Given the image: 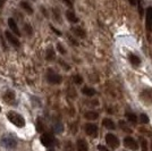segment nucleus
I'll return each instance as SVG.
<instances>
[{"instance_id": "nucleus-3", "label": "nucleus", "mask_w": 152, "mask_h": 151, "mask_svg": "<svg viewBox=\"0 0 152 151\" xmlns=\"http://www.w3.org/2000/svg\"><path fill=\"white\" fill-rule=\"evenodd\" d=\"M0 144H1L2 147H5V148L13 149V148H15V147L17 145V141H16L13 137L7 135V137H4L0 140Z\"/></svg>"}, {"instance_id": "nucleus-6", "label": "nucleus", "mask_w": 152, "mask_h": 151, "mask_svg": "<svg viewBox=\"0 0 152 151\" xmlns=\"http://www.w3.org/2000/svg\"><path fill=\"white\" fill-rule=\"evenodd\" d=\"M84 129H85V133H86L87 135H90V137H95L98 135V126L95 124H91V123L85 124Z\"/></svg>"}, {"instance_id": "nucleus-29", "label": "nucleus", "mask_w": 152, "mask_h": 151, "mask_svg": "<svg viewBox=\"0 0 152 151\" xmlns=\"http://www.w3.org/2000/svg\"><path fill=\"white\" fill-rule=\"evenodd\" d=\"M53 129H55V132H57V133H61V132H63V129H64V127H63V125H61V124H59V125H55Z\"/></svg>"}, {"instance_id": "nucleus-34", "label": "nucleus", "mask_w": 152, "mask_h": 151, "mask_svg": "<svg viewBox=\"0 0 152 151\" xmlns=\"http://www.w3.org/2000/svg\"><path fill=\"white\" fill-rule=\"evenodd\" d=\"M51 29L53 30V31H55V32H56V33H57L58 35H60V34H61V33H60V31H58V30H56V29H55V27H51Z\"/></svg>"}, {"instance_id": "nucleus-21", "label": "nucleus", "mask_w": 152, "mask_h": 151, "mask_svg": "<svg viewBox=\"0 0 152 151\" xmlns=\"http://www.w3.org/2000/svg\"><path fill=\"white\" fill-rule=\"evenodd\" d=\"M126 117H127V119H128L130 123H133V124H136V122H138V117H136L135 114L127 113V114H126Z\"/></svg>"}, {"instance_id": "nucleus-27", "label": "nucleus", "mask_w": 152, "mask_h": 151, "mask_svg": "<svg viewBox=\"0 0 152 151\" xmlns=\"http://www.w3.org/2000/svg\"><path fill=\"white\" fill-rule=\"evenodd\" d=\"M119 125H120V127H122V129H123L124 131H126V132H128V133L130 132V129H128V127H127V125H126V123H125V122L120 121V122H119Z\"/></svg>"}, {"instance_id": "nucleus-33", "label": "nucleus", "mask_w": 152, "mask_h": 151, "mask_svg": "<svg viewBox=\"0 0 152 151\" xmlns=\"http://www.w3.org/2000/svg\"><path fill=\"white\" fill-rule=\"evenodd\" d=\"M68 39H69V40L72 41L73 44H74V46H77V44H79V42H77L76 40H74V39H73V38H72V36H68Z\"/></svg>"}, {"instance_id": "nucleus-31", "label": "nucleus", "mask_w": 152, "mask_h": 151, "mask_svg": "<svg viewBox=\"0 0 152 151\" xmlns=\"http://www.w3.org/2000/svg\"><path fill=\"white\" fill-rule=\"evenodd\" d=\"M63 1L65 2V4L67 5V6H68V7H71V8L73 7V4H72V1H71V0H63Z\"/></svg>"}, {"instance_id": "nucleus-14", "label": "nucleus", "mask_w": 152, "mask_h": 151, "mask_svg": "<svg viewBox=\"0 0 152 151\" xmlns=\"http://www.w3.org/2000/svg\"><path fill=\"white\" fill-rule=\"evenodd\" d=\"M4 100L7 103H13V101L15 100V92L14 91H7L5 95H4Z\"/></svg>"}, {"instance_id": "nucleus-16", "label": "nucleus", "mask_w": 152, "mask_h": 151, "mask_svg": "<svg viewBox=\"0 0 152 151\" xmlns=\"http://www.w3.org/2000/svg\"><path fill=\"white\" fill-rule=\"evenodd\" d=\"M82 93L84 94V95H87V97H93L94 94H95V90H94L93 87H90V86H84L82 89Z\"/></svg>"}, {"instance_id": "nucleus-19", "label": "nucleus", "mask_w": 152, "mask_h": 151, "mask_svg": "<svg viewBox=\"0 0 152 151\" xmlns=\"http://www.w3.org/2000/svg\"><path fill=\"white\" fill-rule=\"evenodd\" d=\"M55 58H56V55H55V51H53V49H52L51 47H49V48H48V50H47L45 59H47V60H53Z\"/></svg>"}, {"instance_id": "nucleus-35", "label": "nucleus", "mask_w": 152, "mask_h": 151, "mask_svg": "<svg viewBox=\"0 0 152 151\" xmlns=\"http://www.w3.org/2000/svg\"><path fill=\"white\" fill-rule=\"evenodd\" d=\"M49 151H55V150H53V149H50V150H49Z\"/></svg>"}, {"instance_id": "nucleus-36", "label": "nucleus", "mask_w": 152, "mask_h": 151, "mask_svg": "<svg viewBox=\"0 0 152 151\" xmlns=\"http://www.w3.org/2000/svg\"><path fill=\"white\" fill-rule=\"evenodd\" d=\"M0 111H1V108H0Z\"/></svg>"}, {"instance_id": "nucleus-2", "label": "nucleus", "mask_w": 152, "mask_h": 151, "mask_svg": "<svg viewBox=\"0 0 152 151\" xmlns=\"http://www.w3.org/2000/svg\"><path fill=\"white\" fill-rule=\"evenodd\" d=\"M47 81L50 83V84H60L61 81H63V77L55 73L52 69H48V73H47Z\"/></svg>"}, {"instance_id": "nucleus-24", "label": "nucleus", "mask_w": 152, "mask_h": 151, "mask_svg": "<svg viewBox=\"0 0 152 151\" xmlns=\"http://www.w3.org/2000/svg\"><path fill=\"white\" fill-rule=\"evenodd\" d=\"M24 31L26 32L27 35H32L33 34V29H32V26L30 24H25L24 25Z\"/></svg>"}, {"instance_id": "nucleus-30", "label": "nucleus", "mask_w": 152, "mask_h": 151, "mask_svg": "<svg viewBox=\"0 0 152 151\" xmlns=\"http://www.w3.org/2000/svg\"><path fill=\"white\" fill-rule=\"evenodd\" d=\"M138 13L142 16L143 15V8H142V5H141V1L140 0H138Z\"/></svg>"}, {"instance_id": "nucleus-18", "label": "nucleus", "mask_w": 152, "mask_h": 151, "mask_svg": "<svg viewBox=\"0 0 152 151\" xmlns=\"http://www.w3.org/2000/svg\"><path fill=\"white\" fill-rule=\"evenodd\" d=\"M84 117L86 119H90V121H94V119H97L99 117V114L97 111H86L84 114Z\"/></svg>"}, {"instance_id": "nucleus-20", "label": "nucleus", "mask_w": 152, "mask_h": 151, "mask_svg": "<svg viewBox=\"0 0 152 151\" xmlns=\"http://www.w3.org/2000/svg\"><path fill=\"white\" fill-rule=\"evenodd\" d=\"M130 61L132 65H134V66H138L140 63H141V60H140V58L138 56H135V55H133V53H130Z\"/></svg>"}, {"instance_id": "nucleus-25", "label": "nucleus", "mask_w": 152, "mask_h": 151, "mask_svg": "<svg viewBox=\"0 0 152 151\" xmlns=\"http://www.w3.org/2000/svg\"><path fill=\"white\" fill-rule=\"evenodd\" d=\"M140 119H141V123L142 124H148L149 123V117L145 115V114H141V116H140Z\"/></svg>"}, {"instance_id": "nucleus-32", "label": "nucleus", "mask_w": 152, "mask_h": 151, "mask_svg": "<svg viewBox=\"0 0 152 151\" xmlns=\"http://www.w3.org/2000/svg\"><path fill=\"white\" fill-rule=\"evenodd\" d=\"M98 149H99L100 151H109L104 145H99V147H98Z\"/></svg>"}, {"instance_id": "nucleus-13", "label": "nucleus", "mask_w": 152, "mask_h": 151, "mask_svg": "<svg viewBox=\"0 0 152 151\" xmlns=\"http://www.w3.org/2000/svg\"><path fill=\"white\" fill-rule=\"evenodd\" d=\"M72 32L76 36L81 38V39H84V38H85V35H86L85 31H84L83 29H81V27H72Z\"/></svg>"}, {"instance_id": "nucleus-17", "label": "nucleus", "mask_w": 152, "mask_h": 151, "mask_svg": "<svg viewBox=\"0 0 152 151\" xmlns=\"http://www.w3.org/2000/svg\"><path fill=\"white\" fill-rule=\"evenodd\" d=\"M21 7H22L27 14H33V8L31 7V5H30L27 1H22V2H21Z\"/></svg>"}, {"instance_id": "nucleus-28", "label": "nucleus", "mask_w": 152, "mask_h": 151, "mask_svg": "<svg viewBox=\"0 0 152 151\" xmlns=\"http://www.w3.org/2000/svg\"><path fill=\"white\" fill-rule=\"evenodd\" d=\"M57 49H58V51L61 53V55H65V53H66L65 48L63 47V44H61V43H58V44H57Z\"/></svg>"}, {"instance_id": "nucleus-11", "label": "nucleus", "mask_w": 152, "mask_h": 151, "mask_svg": "<svg viewBox=\"0 0 152 151\" xmlns=\"http://www.w3.org/2000/svg\"><path fill=\"white\" fill-rule=\"evenodd\" d=\"M76 147H77V151H87L89 150V145H87L86 141L83 140V139H80L76 143Z\"/></svg>"}, {"instance_id": "nucleus-4", "label": "nucleus", "mask_w": 152, "mask_h": 151, "mask_svg": "<svg viewBox=\"0 0 152 151\" xmlns=\"http://www.w3.org/2000/svg\"><path fill=\"white\" fill-rule=\"evenodd\" d=\"M106 142L112 149H117L119 147V140H118V137L116 135H114V134H111V133H109V134L106 135Z\"/></svg>"}, {"instance_id": "nucleus-10", "label": "nucleus", "mask_w": 152, "mask_h": 151, "mask_svg": "<svg viewBox=\"0 0 152 151\" xmlns=\"http://www.w3.org/2000/svg\"><path fill=\"white\" fill-rule=\"evenodd\" d=\"M8 26H9V29L12 30V32L14 33L15 35L21 36V32H19V29H18V26H17V24H16L15 20L9 18V20H8Z\"/></svg>"}, {"instance_id": "nucleus-12", "label": "nucleus", "mask_w": 152, "mask_h": 151, "mask_svg": "<svg viewBox=\"0 0 152 151\" xmlns=\"http://www.w3.org/2000/svg\"><path fill=\"white\" fill-rule=\"evenodd\" d=\"M66 17H67V20L71 22V23H73V24H75V23L79 22V18L76 17V15H75V13H74L73 10H67V12H66Z\"/></svg>"}, {"instance_id": "nucleus-22", "label": "nucleus", "mask_w": 152, "mask_h": 151, "mask_svg": "<svg viewBox=\"0 0 152 151\" xmlns=\"http://www.w3.org/2000/svg\"><path fill=\"white\" fill-rule=\"evenodd\" d=\"M73 81H74L75 84H82V83H83V77L77 74V75H74V76H73Z\"/></svg>"}, {"instance_id": "nucleus-1", "label": "nucleus", "mask_w": 152, "mask_h": 151, "mask_svg": "<svg viewBox=\"0 0 152 151\" xmlns=\"http://www.w3.org/2000/svg\"><path fill=\"white\" fill-rule=\"evenodd\" d=\"M7 118L9 119V122L12 123V124H14L15 126H17V127H24L25 126V119H24V117H23L21 114H18V113H16L14 110H10V111H8L7 113Z\"/></svg>"}, {"instance_id": "nucleus-23", "label": "nucleus", "mask_w": 152, "mask_h": 151, "mask_svg": "<svg viewBox=\"0 0 152 151\" xmlns=\"http://www.w3.org/2000/svg\"><path fill=\"white\" fill-rule=\"evenodd\" d=\"M140 142H141V148H142V151H148V142L146 140L141 137L140 139Z\"/></svg>"}, {"instance_id": "nucleus-7", "label": "nucleus", "mask_w": 152, "mask_h": 151, "mask_svg": "<svg viewBox=\"0 0 152 151\" xmlns=\"http://www.w3.org/2000/svg\"><path fill=\"white\" fill-rule=\"evenodd\" d=\"M124 144H125V147L130 148V150L136 151L138 149V142H136L133 137H125V139H124Z\"/></svg>"}, {"instance_id": "nucleus-15", "label": "nucleus", "mask_w": 152, "mask_h": 151, "mask_svg": "<svg viewBox=\"0 0 152 151\" xmlns=\"http://www.w3.org/2000/svg\"><path fill=\"white\" fill-rule=\"evenodd\" d=\"M102 125L106 127V129H115V123L112 122L110 118H104L103 121H102Z\"/></svg>"}, {"instance_id": "nucleus-26", "label": "nucleus", "mask_w": 152, "mask_h": 151, "mask_svg": "<svg viewBox=\"0 0 152 151\" xmlns=\"http://www.w3.org/2000/svg\"><path fill=\"white\" fill-rule=\"evenodd\" d=\"M53 15H55V17H56V21L57 22H61V18H60V13H59V10H57V8H55L53 9Z\"/></svg>"}, {"instance_id": "nucleus-5", "label": "nucleus", "mask_w": 152, "mask_h": 151, "mask_svg": "<svg viewBox=\"0 0 152 151\" xmlns=\"http://www.w3.org/2000/svg\"><path fill=\"white\" fill-rule=\"evenodd\" d=\"M55 137L52 135V134H50V133H44V134H42L41 135V143L43 144L44 147H52L53 145V143H55Z\"/></svg>"}, {"instance_id": "nucleus-9", "label": "nucleus", "mask_w": 152, "mask_h": 151, "mask_svg": "<svg viewBox=\"0 0 152 151\" xmlns=\"http://www.w3.org/2000/svg\"><path fill=\"white\" fill-rule=\"evenodd\" d=\"M145 24H146V30L152 32V7H149L146 9Z\"/></svg>"}, {"instance_id": "nucleus-8", "label": "nucleus", "mask_w": 152, "mask_h": 151, "mask_svg": "<svg viewBox=\"0 0 152 151\" xmlns=\"http://www.w3.org/2000/svg\"><path fill=\"white\" fill-rule=\"evenodd\" d=\"M6 38H7V40L14 46L15 48H18V47L21 46V42H19V40H18V36H16L14 33L7 31V32H6Z\"/></svg>"}]
</instances>
